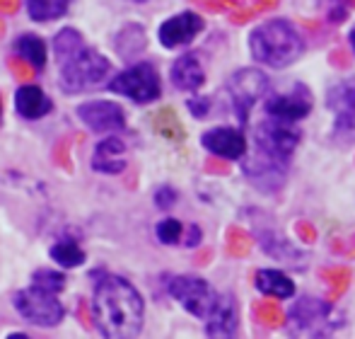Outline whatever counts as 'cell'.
Returning a JSON list of instances; mask_svg holds the SVG:
<instances>
[{"label": "cell", "mask_w": 355, "mask_h": 339, "mask_svg": "<svg viewBox=\"0 0 355 339\" xmlns=\"http://www.w3.org/2000/svg\"><path fill=\"white\" fill-rule=\"evenodd\" d=\"M92 315L104 337L128 339L141 332L145 303L131 281L116 274H104L94 283Z\"/></svg>", "instance_id": "6da1fadb"}, {"label": "cell", "mask_w": 355, "mask_h": 339, "mask_svg": "<svg viewBox=\"0 0 355 339\" xmlns=\"http://www.w3.org/2000/svg\"><path fill=\"white\" fill-rule=\"evenodd\" d=\"M249 49H252V56L263 66L285 68L297 61L304 44L300 32L288 19H271L254 29L249 37Z\"/></svg>", "instance_id": "7a4b0ae2"}, {"label": "cell", "mask_w": 355, "mask_h": 339, "mask_svg": "<svg viewBox=\"0 0 355 339\" xmlns=\"http://www.w3.org/2000/svg\"><path fill=\"white\" fill-rule=\"evenodd\" d=\"M112 66L99 51L80 47L71 56L61 58V88L66 92H80L92 85H99L109 76Z\"/></svg>", "instance_id": "3957f363"}, {"label": "cell", "mask_w": 355, "mask_h": 339, "mask_svg": "<svg viewBox=\"0 0 355 339\" xmlns=\"http://www.w3.org/2000/svg\"><path fill=\"white\" fill-rule=\"evenodd\" d=\"M341 322V313L334 308V303L322 301V298L304 296L300 301H295L293 311H290V330L295 335L324 337L338 330Z\"/></svg>", "instance_id": "277c9868"}, {"label": "cell", "mask_w": 355, "mask_h": 339, "mask_svg": "<svg viewBox=\"0 0 355 339\" xmlns=\"http://www.w3.org/2000/svg\"><path fill=\"white\" fill-rule=\"evenodd\" d=\"M12 303L24 320L39 327L58 325V322L63 320V315H66L63 303L56 298V293L34 286V283H32V288H22V291L15 293Z\"/></svg>", "instance_id": "5b68a950"}, {"label": "cell", "mask_w": 355, "mask_h": 339, "mask_svg": "<svg viewBox=\"0 0 355 339\" xmlns=\"http://www.w3.org/2000/svg\"><path fill=\"white\" fill-rule=\"evenodd\" d=\"M167 288L174 301L187 313H191L193 317H198V320H208L220 303L218 293L203 279L196 276H172Z\"/></svg>", "instance_id": "8992f818"}, {"label": "cell", "mask_w": 355, "mask_h": 339, "mask_svg": "<svg viewBox=\"0 0 355 339\" xmlns=\"http://www.w3.org/2000/svg\"><path fill=\"white\" fill-rule=\"evenodd\" d=\"M300 138H302V131L295 126V122H283V119L276 117H268L254 131V143H257L259 151L285 163H290V156L297 148Z\"/></svg>", "instance_id": "52a82bcc"}, {"label": "cell", "mask_w": 355, "mask_h": 339, "mask_svg": "<svg viewBox=\"0 0 355 339\" xmlns=\"http://www.w3.org/2000/svg\"><path fill=\"white\" fill-rule=\"evenodd\" d=\"M109 90L138 104H148L159 97V76L150 63H138V66H131L128 71L119 73L109 83Z\"/></svg>", "instance_id": "ba28073f"}, {"label": "cell", "mask_w": 355, "mask_h": 339, "mask_svg": "<svg viewBox=\"0 0 355 339\" xmlns=\"http://www.w3.org/2000/svg\"><path fill=\"white\" fill-rule=\"evenodd\" d=\"M230 97H232V107L239 122H247L249 112L254 109V104L268 92V78L263 76L259 68H242L237 71L227 83Z\"/></svg>", "instance_id": "9c48e42d"}, {"label": "cell", "mask_w": 355, "mask_h": 339, "mask_svg": "<svg viewBox=\"0 0 355 339\" xmlns=\"http://www.w3.org/2000/svg\"><path fill=\"white\" fill-rule=\"evenodd\" d=\"M244 174L254 182V187H259L261 192H278L285 184V174H288V163L278 160V158L268 156L263 151H254L252 158L244 160Z\"/></svg>", "instance_id": "30bf717a"}, {"label": "cell", "mask_w": 355, "mask_h": 339, "mask_svg": "<svg viewBox=\"0 0 355 339\" xmlns=\"http://www.w3.org/2000/svg\"><path fill=\"white\" fill-rule=\"evenodd\" d=\"M312 109V94L304 85H295L288 92H281L266 102L268 117L283 119V122H300Z\"/></svg>", "instance_id": "8fae6325"}, {"label": "cell", "mask_w": 355, "mask_h": 339, "mask_svg": "<svg viewBox=\"0 0 355 339\" xmlns=\"http://www.w3.org/2000/svg\"><path fill=\"white\" fill-rule=\"evenodd\" d=\"M201 29H203V19L196 13H182L169 17L167 22H162L157 37L164 49H177L191 44L201 34Z\"/></svg>", "instance_id": "7c38bea8"}, {"label": "cell", "mask_w": 355, "mask_h": 339, "mask_svg": "<svg viewBox=\"0 0 355 339\" xmlns=\"http://www.w3.org/2000/svg\"><path fill=\"white\" fill-rule=\"evenodd\" d=\"M78 117L83 119L85 126L92 131H121L126 126L123 109L114 102H87L78 109Z\"/></svg>", "instance_id": "4fadbf2b"}, {"label": "cell", "mask_w": 355, "mask_h": 339, "mask_svg": "<svg viewBox=\"0 0 355 339\" xmlns=\"http://www.w3.org/2000/svg\"><path fill=\"white\" fill-rule=\"evenodd\" d=\"M203 146L218 158H227V160H237L247 153V143H244L242 131L237 129H213V131L203 133Z\"/></svg>", "instance_id": "5bb4252c"}, {"label": "cell", "mask_w": 355, "mask_h": 339, "mask_svg": "<svg viewBox=\"0 0 355 339\" xmlns=\"http://www.w3.org/2000/svg\"><path fill=\"white\" fill-rule=\"evenodd\" d=\"M329 107H331V112H336L338 131L355 129V78L334 85L329 90Z\"/></svg>", "instance_id": "9a60e30c"}, {"label": "cell", "mask_w": 355, "mask_h": 339, "mask_svg": "<svg viewBox=\"0 0 355 339\" xmlns=\"http://www.w3.org/2000/svg\"><path fill=\"white\" fill-rule=\"evenodd\" d=\"M257 238H259V245L261 250L268 254V257L278 259V262H288V264H295L297 259H302V252L288 242V238H283L276 228H259L257 231Z\"/></svg>", "instance_id": "2e32d148"}, {"label": "cell", "mask_w": 355, "mask_h": 339, "mask_svg": "<svg viewBox=\"0 0 355 339\" xmlns=\"http://www.w3.org/2000/svg\"><path fill=\"white\" fill-rule=\"evenodd\" d=\"M206 81V73H203V66L193 53H184L174 61L172 66V83L177 90H184V92H191V90H198Z\"/></svg>", "instance_id": "e0dca14e"}, {"label": "cell", "mask_w": 355, "mask_h": 339, "mask_svg": "<svg viewBox=\"0 0 355 339\" xmlns=\"http://www.w3.org/2000/svg\"><path fill=\"white\" fill-rule=\"evenodd\" d=\"M15 107H17L19 117L24 119H39L44 114L51 112V99L44 94L42 88L37 85H22L15 92Z\"/></svg>", "instance_id": "ac0fdd59"}, {"label": "cell", "mask_w": 355, "mask_h": 339, "mask_svg": "<svg viewBox=\"0 0 355 339\" xmlns=\"http://www.w3.org/2000/svg\"><path fill=\"white\" fill-rule=\"evenodd\" d=\"M123 153H126V146H123L119 138H104V141L94 148L92 167L97 170V172H104V174L121 172V170L126 167Z\"/></svg>", "instance_id": "d6986e66"}, {"label": "cell", "mask_w": 355, "mask_h": 339, "mask_svg": "<svg viewBox=\"0 0 355 339\" xmlns=\"http://www.w3.org/2000/svg\"><path fill=\"white\" fill-rule=\"evenodd\" d=\"M206 332L211 337H232L237 332V306H234L232 296H220L218 308L213 315L208 317Z\"/></svg>", "instance_id": "ffe728a7"}, {"label": "cell", "mask_w": 355, "mask_h": 339, "mask_svg": "<svg viewBox=\"0 0 355 339\" xmlns=\"http://www.w3.org/2000/svg\"><path fill=\"white\" fill-rule=\"evenodd\" d=\"M257 288L273 298H290L295 293L293 281L283 272H276V269H261V272H257Z\"/></svg>", "instance_id": "44dd1931"}, {"label": "cell", "mask_w": 355, "mask_h": 339, "mask_svg": "<svg viewBox=\"0 0 355 339\" xmlns=\"http://www.w3.org/2000/svg\"><path fill=\"white\" fill-rule=\"evenodd\" d=\"M15 49H17V53L29 63V66H34V68L46 66V44H44L39 37H34V34L19 37L17 44H15Z\"/></svg>", "instance_id": "7402d4cb"}, {"label": "cell", "mask_w": 355, "mask_h": 339, "mask_svg": "<svg viewBox=\"0 0 355 339\" xmlns=\"http://www.w3.org/2000/svg\"><path fill=\"white\" fill-rule=\"evenodd\" d=\"M71 0H27L29 17L34 22H51L66 15Z\"/></svg>", "instance_id": "603a6c76"}, {"label": "cell", "mask_w": 355, "mask_h": 339, "mask_svg": "<svg viewBox=\"0 0 355 339\" xmlns=\"http://www.w3.org/2000/svg\"><path fill=\"white\" fill-rule=\"evenodd\" d=\"M116 49H119V53L126 58L141 53L145 49V32L141 24H128V27H123L121 34L116 37Z\"/></svg>", "instance_id": "cb8c5ba5"}, {"label": "cell", "mask_w": 355, "mask_h": 339, "mask_svg": "<svg viewBox=\"0 0 355 339\" xmlns=\"http://www.w3.org/2000/svg\"><path fill=\"white\" fill-rule=\"evenodd\" d=\"M353 272L348 267H327L322 269V281L329 283V301H336L346 293Z\"/></svg>", "instance_id": "d4e9b609"}, {"label": "cell", "mask_w": 355, "mask_h": 339, "mask_svg": "<svg viewBox=\"0 0 355 339\" xmlns=\"http://www.w3.org/2000/svg\"><path fill=\"white\" fill-rule=\"evenodd\" d=\"M254 320L259 325L268 327V330H276V327L285 325V313L281 311V306L273 301H259L254 303Z\"/></svg>", "instance_id": "484cf974"}, {"label": "cell", "mask_w": 355, "mask_h": 339, "mask_svg": "<svg viewBox=\"0 0 355 339\" xmlns=\"http://www.w3.org/2000/svg\"><path fill=\"white\" fill-rule=\"evenodd\" d=\"M51 257H53V262H58L61 267H66V269L80 267V264L85 262L83 247H80L78 242H73V240L56 242V245L51 247Z\"/></svg>", "instance_id": "4316f807"}, {"label": "cell", "mask_w": 355, "mask_h": 339, "mask_svg": "<svg viewBox=\"0 0 355 339\" xmlns=\"http://www.w3.org/2000/svg\"><path fill=\"white\" fill-rule=\"evenodd\" d=\"M254 247V240L252 235H249L247 231H242V228L232 226L227 231V252L230 257H247L249 252H252Z\"/></svg>", "instance_id": "83f0119b"}, {"label": "cell", "mask_w": 355, "mask_h": 339, "mask_svg": "<svg viewBox=\"0 0 355 339\" xmlns=\"http://www.w3.org/2000/svg\"><path fill=\"white\" fill-rule=\"evenodd\" d=\"M80 47H85V44H83V37H80L78 29H63V32L53 39V51H56L58 61L71 56V53L78 51Z\"/></svg>", "instance_id": "f1b7e54d"}, {"label": "cell", "mask_w": 355, "mask_h": 339, "mask_svg": "<svg viewBox=\"0 0 355 339\" xmlns=\"http://www.w3.org/2000/svg\"><path fill=\"white\" fill-rule=\"evenodd\" d=\"M32 281H34V286L46 288V291H53V293H58L66 286V276H63L61 272H53V269H39V272H34Z\"/></svg>", "instance_id": "f546056e"}, {"label": "cell", "mask_w": 355, "mask_h": 339, "mask_svg": "<svg viewBox=\"0 0 355 339\" xmlns=\"http://www.w3.org/2000/svg\"><path fill=\"white\" fill-rule=\"evenodd\" d=\"M182 223L177 221V218H164V221L157 223V240L164 242V245H174V242H179V238H182Z\"/></svg>", "instance_id": "4dcf8cb0"}, {"label": "cell", "mask_w": 355, "mask_h": 339, "mask_svg": "<svg viewBox=\"0 0 355 339\" xmlns=\"http://www.w3.org/2000/svg\"><path fill=\"white\" fill-rule=\"evenodd\" d=\"M155 124H157V131L164 133V136L169 138H182V124H179V119L174 117L172 109H164V112L157 114V119H155Z\"/></svg>", "instance_id": "1f68e13d"}, {"label": "cell", "mask_w": 355, "mask_h": 339, "mask_svg": "<svg viewBox=\"0 0 355 339\" xmlns=\"http://www.w3.org/2000/svg\"><path fill=\"white\" fill-rule=\"evenodd\" d=\"M174 201H177V192H174L172 187H159L157 192H155V204H157L159 208L174 206Z\"/></svg>", "instance_id": "d6a6232c"}, {"label": "cell", "mask_w": 355, "mask_h": 339, "mask_svg": "<svg viewBox=\"0 0 355 339\" xmlns=\"http://www.w3.org/2000/svg\"><path fill=\"white\" fill-rule=\"evenodd\" d=\"M351 51L348 49H334L331 53H329V63H331L334 68H351Z\"/></svg>", "instance_id": "836d02e7"}, {"label": "cell", "mask_w": 355, "mask_h": 339, "mask_svg": "<svg viewBox=\"0 0 355 339\" xmlns=\"http://www.w3.org/2000/svg\"><path fill=\"white\" fill-rule=\"evenodd\" d=\"M295 233H297L300 240L307 242V245L317 240V231H314V226H312V223H307V221H297V223H295Z\"/></svg>", "instance_id": "e575fe53"}, {"label": "cell", "mask_w": 355, "mask_h": 339, "mask_svg": "<svg viewBox=\"0 0 355 339\" xmlns=\"http://www.w3.org/2000/svg\"><path fill=\"white\" fill-rule=\"evenodd\" d=\"M189 112L193 114V117H198V119H203L208 112H211V102H208L206 97H198V99H191L189 102Z\"/></svg>", "instance_id": "d590c367"}, {"label": "cell", "mask_w": 355, "mask_h": 339, "mask_svg": "<svg viewBox=\"0 0 355 339\" xmlns=\"http://www.w3.org/2000/svg\"><path fill=\"white\" fill-rule=\"evenodd\" d=\"M257 13H259L257 5H254V8H242V10H237V13L230 15V19H232L234 24H242V22H249L252 17H257Z\"/></svg>", "instance_id": "8d00e7d4"}, {"label": "cell", "mask_w": 355, "mask_h": 339, "mask_svg": "<svg viewBox=\"0 0 355 339\" xmlns=\"http://www.w3.org/2000/svg\"><path fill=\"white\" fill-rule=\"evenodd\" d=\"M346 17H348V8H346V5H341V3L334 5L331 13H329V19H331V22H343Z\"/></svg>", "instance_id": "74e56055"}, {"label": "cell", "mask_w": 355, "mask_h": 339, "mask_svg": "<svg viewBox=\"0 0 355 339\" xmlns=\"http://www.w3.org/2000/svg\"><path fill=\"white\" fill-rule=\"evenodd\" d=\"M198 242H201V228H198V226H191V228H189V235H187V242H184V245L196 247Z\"/></svg>", "instance_id": "f35d334b"}, {"label": "cell", "mask_w": 355, "mask_h": 339, "mask_svg": "<svg viewBox=\"0 0 355 339\" xmlns=\"http://www.w3.org/2000/svg\"><path fill=\"white\" fill-rule=\"evenodd\" d=\"M206 165H208V167H206L208 172H218V174H227V172H230V167L225 165L223 160H215V158H213V160H208Z\"/></svg>", "instance_id": "ab89813d"}, {"label": "cell", "mask_w": 355, "mask_h": 339, "mask_svg": "<svg viewBox=\"0 0 355 339\" xmlns=\"http://www.w3.org/2000/svg\"><path fill=\"white\" fill-rule=\"evenodd\" d=\"M15 8H17V0H0V10L3 13H12Z\"/></svg>", "instance_id": "60d3db41"}, {"label": "cell", "mask_w": 355, "mask_h": 339, "mask_svg": "<svg viewBox=\"0 0 355 339\" xmlns=\"http://www.w3.org/2000/svg\"><path fill=\"white\" fill-rule=\"evenodd\" d=\"M278 0H257V8L259 10H268V8H276Z\"/></svg>", "instance_id": "b9f144b4"}, {"label": "cell", "mask_w": 355, "mask_h": 339, "mask_svg": "<svg viewBox=\"0 0 355 339\" xmlns=\"http://www.w3.org/2000/svg\"><path fill=\"white\" fill-rule=\"evenodd\" d=\"M334 3H341V5H346L348 10L355 8V0H334Z\"/></svg>", "instance_id": "7bdbcfd3"}, {"label": "cell", "mask_w": 355, "mask_h": 339, "mask_svg": "<svg viewBox=\"0 0 355 339\" xmlns=\"http://www.w3.org/2000/svg\"><path fill=\"white\" fill-rule=\"evenodd\" d=\"M351 47H353V51H355V29L351 32Z\"/></svg>", "instance_id": "ee69618b"}, {"label": "cell", "mask_w": 355, "mask_h": 339, "mask_svg": "<svg viewBox=\"0 0 355 339\" xmlns=\"http://www.w3.org/2000/svg\"><path fill=\"white\" fill-rule=\"evenodd\" d=\"M223 3H230V5H237V3H242V0H223Z\"/></svg>", "instance_id": "f6af8a7d"}, {"label": "cell", "mask_w": 355, "mask_h": 339, "mask_svg": "<svg viewBox=\"0 0 355 339\" xmlns=\"http://www.w3.org/2000/svg\"><path fill=\"white\" fill-rule=\"evenodd\" d=\"M136 3H143V0H136Z\"/></svg>", "instance_id": "bcb514c9"}, {"label": "cell", "mask_w": 355, "mask_h": 339, "mask_svg": "<svg viewBox=\"0 0 355 339\" xmlns=\"http://www.w3.org/2000/svg\"><path fill=\"white\" fill-rule=\"evenodd\" d=\"M353 242H355V235H353Z\"/></svg>", "instance_id": "7dc6e473"}]
</instances>
